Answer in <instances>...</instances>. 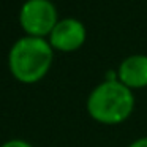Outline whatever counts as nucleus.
<instances>
[{"label":"nucleus","instance_id":"obj_1","mask_svg":"<svg viewBox=\"0 0 147 147\" xmlns=\"http://www.w3.org/2000/svg\"><path fill=\"white\" fill-rule=\"evenodd\" d=\"M54 49L46 38L24 35L13 43L8 52V67L19 82L35 84L51 70Z\"/></svg>","mask_w":147,"mask_h":147},{"label":"nucleus","instance_id":"obj_2","mask_svg":"<svg viewBox=\"0 0 147 147\" xmlns=\"http://www.w3.org/2000/svg\"><path fill=\"white\" fill-rule=\"evenodd\" d=\"M89 115L103 125H117L130 119L134 109L133 90L115 81H103L93 87L86 101Z\"/></svg>","mask_w":147,"mask_h":147},{"label":"nucleus","instance_id":"obj_3","mask_svg":"<svg viewBox=\"0 0 147 147\" xmlns=\"http://www.w3.org/2000/svg\"><path fill=\"white\" fill-rule=\"evenodd\" d=\"M57 22L59 13L52 0H26L19 10V24L29 36L46 38Z\"/></svg>","mask_w":147,"mask_h":147},{"label":"nucleus","instance_id":"obj_4","mask_svg":"<svg viewBox=\"0 0 147 147\" xmlns=\"http://www.w3.org/2000/svg\"><path fill=\"white\" fill-rule=\"evenodd\" d=\"M87 29L76 18H62L52 32L49 33L48 41L52 49L62 52H73L86 43Z\"/></svg>","mask_w":147,"mask_h":147},{"label":"nucleus","instance_id":"obj_5","mask_svg":"<svg viewBox=\"0 0 147 147\" xmlns=\"http://www.w3.org/2000/svg\"><path fill=\"white\" fill-rule=\"evenodd\" d=\"M117 79L131 90L147 87V55L131 54L125 57L117 68Z\"/></svg>","mask_w":147,"mask_h":147},{"label":"nucleus","instance_id":"obj_6","mask_svg":"<svg viewBox=\"0 0 147 147\" xmlns=\"http://www.w3.org/2000/svg\"><path fill=\"white\" fill-rule=\"evenodd\" d=\"M0 147H33V146L24 139H10L7 142H3Z\"/></svg>","mask_w":147,"mask_h":147},{"label":"nucleus","instance_id":"obj_7","mask_svg":"<svg viewBox=\"0 0 147 147\" xmlns=\"http://www.w3.org/2000/svg\"><path fill=\"white\" fill-rule=\"evenodd\" d=\"M128 147H147V136H142V138H138V139H134Z\"/></svg>","mask_w":147,"mask_h":147}]
</instances>
